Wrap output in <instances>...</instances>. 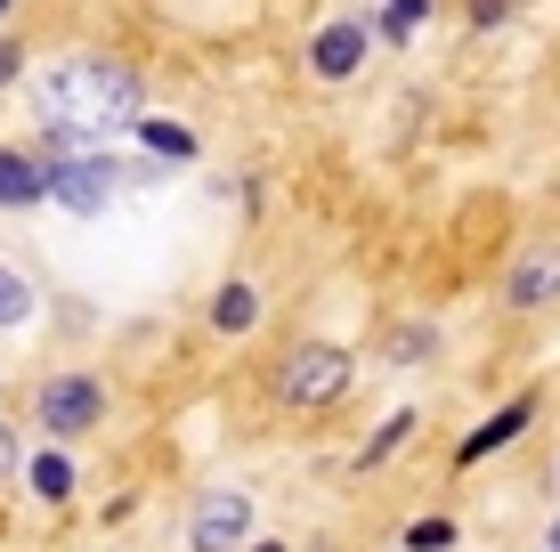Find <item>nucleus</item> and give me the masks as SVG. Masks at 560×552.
Returning <instances> with one entry per match:
<instances>
[{"label":"nucleus","instance_id":"obj_3","mask_svg":"<svg viewBox=\"0 0 560 552\" xmlns=\"http://www.w3.org/2000/svg\"><path fill=\"white\" fill-rule=\"evenodd\" d=\"M33 414H42L49 439H82V431H98V423H106V390L90 383V374H57V383H42Z\"/></svg>","mask_w":560,"mask_h":552},{"label":"nucleus","instance_id":"obj_10","mask_svg":"<svg viewBox=\"0 0 560 552\" xmlns=\"http://www.w3.org/2000/svg\"><path fill=\"white\" fill-rule=\"evenodd\" d=\"M211 326L220 333H253L260 326V293L253 284H220V293H211Z\"/></svg>","mask_w":560,"mask_h":552},{"label":"nucleus","instance_id":"obj_11","mask_svg":"<svg viewBox=\"0 0 560 552\" xmlns=\"http://www.w3.org/2000/svg\"><path fill=\"white\" fill-rule=\"evenodd\" d=\"M139 146H147V155H163V163H196V130L163 122V114H147V122H139Z\"/></svg>","mask_w":560,"mask_h":552},{"label":"nucleus","instance_id":"obj_14","mask_svg":"<svg viewBox=\"0 0 560 552\" xmlns=\"http://www.w3.org/2000/svg\"><path fill=\"white\" fill-rule=\"evenodd\" d=\"M407 431H415V414H390V423H382L374 439H365V455H358V463H390V455H398V439H407Z\"/></svg>","mask_w":560,"mask_h":552},{"label":"nucleus","instance_id":"obj_6","mask_svg":"<svg viewBox=\"0 0 560 552\" xmlns=\"http://www.w3.org/2000/svg\"><path fill=\"white\" fill-rule=\"evenodd\" d=\"M365 49H374V25H365V16H334V25H317V42H308V73H317V82H350L365 66Z\"/></svg>","mask_w":560,"mask_h":552},{"label":"nucleus","instance_id":"obj_5","mask_svg":"<svg viewBox=\"0 0 560 552\" xmlns=\"http://www.w3.org/2000/svg\"><path fill=\"white\" fill-rule=\"evenodd\" d=\"M244 537H253V496H236V488H211L196 504V520H187L196 552H244Z\"/></svg>","mask_w":560,"mask_h":552},{"label":"nucleus","instance_id":"obj_15","mask_svg":"<svg viewBox=\"0 0 560 552\" xmlns=\"http://www.w3.org/2000/svg\"><path fill=\"white\" fill-rule=\"evenodd\" d=\"M422 16H431V0H390V9H382V33L407 42V33H422Z\"/></svg>","mask_w":560,"mask_h":552},{"label":"nucleus","instance_id":"obj_1","mask_svg":"<svg viewBox=\"0 0 560 552\" xmlns=\"http://www.w3.org/2000/svg\"><path fill=\"white\" fill-rule=\"evenodd\" d=\"M42 122L73 139H122L147 122V82L122 57H66L42 73Z\"/></svg>","mask_w":560,"mask_h":552},{"label":"nucleus","instance_id":"obj_16","mask_svg":"<svg viewBox=\"0 0 560 552\" xmlns=\"http://www.w3.org/2000/svg\"><path fill=\"white\" fill-rule=\"evenodd\" d=\"M407 544H415V552H447V544H455V520H415Z\"/></svg>","mask_w":560,"mask_h":552},{"label":"nucleus","instance_id":"obj_19","mask_svg":"<svg viewBox=\"0 0 560 552\" xmlns=\"http://www.w3.org/2000/svg\"><path fill=\"white\" fill-rule=\"evenodd\" d=\"M545 552H560V520H552V528H545Z\"/></svg>","mask_w":560,"mask_h":552},{"label":"nucleus","instance_id":"obj_12","mask_svg":"<svg viewBox=\"0 0 560 552\" xmlns=\"http://www.w3.org/2000/svg\"><path fill=\"white\" fill-rule=\"evenodd\" d=\"M25 488H33L42 504H66V496H73V463H66L57 447H42V455L25 463Z\"/></svg>","mask_w":560,"mask_h":552},{"label":"nucleus","instance_id":"obj_2","mask_svg":"<svg viewBox=\"0 0 560 552\" xmlns=\"http://www.w3.org/2000/svg\"><path fill=\"white\" fill-rule=\"evenodd\" d=\"M350 350H334V341H301V350H284L277 366V398L284 407H334V398H350Z\"/></svg>","mask_w":560,"mask_h":552},{"label":"nucleus","instance_id":"obj_21","mask_svg":"<svg viewBox=\"0 0 560 552\" xmlns=\"http://www.w3.org/2000/svg\"><path fill=\"white\" fill-rule=\"evenodd\" d=\"M9 9H16V0H0V16H9Z\"/></svg>","mask_w":560,"mask_h":552},{"label":"nucleus","instance_id":"obj_18","mask_svg":"<svg viewBox=\"0 0 560 552\" xmlns=\"http://www.w3.org/2000/svg\"><path fill=\"white\" fill-rule=\"evenodd\" d=\"M16 463V447H9V431H0V471H9Z\"/></svg>","mask_w":560,"mask_h":552},{"label":"nucleus","instance_id":"obj_7","mask_svg":"<svg viewBox=\"0 0 560 552\" xmlns=\"http://www.w3.org/2000/svg\"><path fill=\"white\" fill-rule=\"evenodd\" d=\"M504 301H512V309H545V301H560V244L520 252V269L504 277Z\"/></svg>","mask_w":560,"mask_h":552},{"label":"nucleus","instance_id":"obj_4","mask_svg":"<svg viewBox=\"0 0 560 552\" xmlns=\"http://www.w3.org/2000/svg\"><path fill=\"white\" fill-rule=\"evenodd\" d=\"M114 187H122V171H114V155H66V163H49V203H66V212H82V220H98L106 203H114Z\"/></svg>","mask_w":560,"mask_h":552},{"label":"nucleus","instance_id":"obj_8","mask_svg":"<svg viewBox=\"0 0 560 552\" xmlns=\"http://www.w3.org/2000/svg\"><path fill=\"white\" fill-rule=\"evenodd\" d=\"M528 414H536V398H512V407H504V414H488V423H479V431H471V439H463V447H455V471H471V463H488V455H495V447H512V439H520V431H528Z\"/></svg>","mask_w":560,"mask_h":552},{"label":"nucleus","instance_id":"obj_20","mask_svg":"<svg viewBox=\"0 0 560 552\" xmlns=\"http://www.w3.org/2000/svg\"><path fill=\"white\" fill-rule=\"evenodd\" d=\"M253 552H284V544H253Z\"/></svg>","mask_w":560,"mask_h":552},{"label":"nucleus","instance_id":"obj_13","mask_svg":"<svg viewBox=\"0 0 560 552\" xmlns=\"http://www.w3.org/2000/svg\"><path fill=\"white\" fill-rule=\"evenodd\" d=\"M25 317H33V284L16 277V269H0V333L25 326Z\"/></svg>","mask_w":560,"mask_h":552},{"label":"nucleus","instance_id":"obj_17","mask_svg":"<svg viewBox=\"0 0 560 552\" xmlns=\"http://www.w3.org/2000/svg\"><path fill=\"white\" fill-rule=\"evenodd\" d=\"M16 73H25V49H16V42H0V90H9Z\"/></svg>","mask_w":560,"mask_h":552},{"label":"nucleus","instance_id":"obj_9","mask_svg":"<svg viewBox=\"0 0 560 552\" xmlns=\"http://www.w3.org/2000/svg\"><path fill=\"white\" fill-rule=\"evenodd\" d=\"M33 203H49V171L25 146H0V212H33Z\"/></svg>","mask_w":560,"mask_h":552}]
</instances>
